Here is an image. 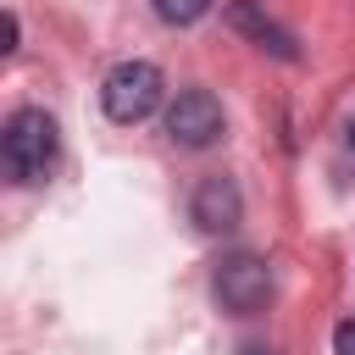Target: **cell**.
I'll return each instance as SVG.
<instances>
[{
	"instance_id": "4",
	"label": "cell",
	"mask_w": 355,
	"mask_h": 355,
	"mask_svg": "<svg viewBox=\"0 0 355 355\" xmlns=\"http://www.w3.org/2000/svg\"><path fill=\"white\" fill-rule=\"evenodd\" d=\"M166 133L183 150H205L222 139V100L211 89H178V100L166 105Z\"/></svg>"
},
{
	"instance_id": "3",
	"label": "cell",
	"mask_w": 355,
	"mask_h": 355,
	"mask_svg": "<svg viewBox=\"0 0 355 355\" xmlns=\"http://www.w3.org/2000/svg\"><path fill=\"white\" fill-rule=\"evenodd\" d=\"M211 288H216V305H222V311L255 316V311H266V300H272V266H266L261 255L239 250V255H227V261L216 266Z\"/></svg>"
},
{
	"instance_id": "7",
	"label": "cell",
	"mask_w": 355,
	"mask_h": 355,
	"mask_svg": "<svg viewBox=\"0 0 355 355\" xmlns=\"http://www.w3.org/2000/svg\"><path fill=\"white\" fill-rule=\"evenodd\" d=\"M150 6H155V17L172 22V28H189V22H200V17L211 11V0H150Z\"/></svg>"
},
{
	"instance_id": "1",
	"label": "cell",
	"mask_w": 355,
	"mask_h": 355,
	"mask_svg": "<svg viewBox=\"0 0 355 355\" xmlns=\"http://www.w3.org/2000/svg\"><path fill=\"white\" fill-rule=\"evenodd\" d=\"M55 122L44 111H17L0 133V161H6V178L11 183H44V172L55 166Z\"/></svg>"
},
{
	"instance_id": "5",
	"label": "cell",
	"mask_w": 355,
	"mask_h": 355,
	"mask_svg": "<svg viewBox=\"0 0 355 355\" xmlns=\"http://www.w3.org/2000/svg\"><path fill=\"white\" fill-rule=\"evenodd\" d=\"M189 211H194L200 233H233V227L244 222V200H239V183H233V178H205V183L194 189Z\"/></svg>"
},
{
	"instance_id": "8",
	"label": "cell",
	"mask_w": 355,
	"mask_h": 355,
	"mask_svg": "<svg viewBox=\"0 0 355 355\" xmlns=\"http://www.w3.org/2000/svg\"><path fill=\"white\" fill-rule=\"evenodd\" d=\"M333 349H338V355H355V316L333 327Z\"/></svg>"
},
{
	"instance_id": "2",
	"label": "cell",
	"mask_w": 355,
	"mask_h": 355,
	"mask_svg": "<svg viewBox=\"0 0 355 355\" xmlns=\"http://www.w3.org/2000/svg\"><path fill=\"white\" fill-rule=\"evenodd\" d=\"M161 89H166L161 83V67H150V61H116L105 72V83H100V105H105L111 122L133 128V122H144L161 105Z\"/></svg>"
},
{
	"instance_id": "10",
	"label": "cell",
	"mask_w": 355,
	"mask_h": 355,
	"mask_svg": "<svg viewBox=\"0 0 355 355\" xmlns=\"http://www.w3.org/2000/svg\"><path fill=\"white\" fill-rule=\"evenodd\" d=\"M349 150H355V122H349Z\"/></svg>"
},
{
	"instance_id": "6",
	"label": "cell",
	"mask_w": 355,
	"mask_h": 355,
	"mask_svg": "<svg viewBox=\"0 0 355 355\" xmlns=\"http://www.w3.org/2000/svg\"><path fill=\"white\" fill-rule=\"evenodd\" d=\"M227 22H233L239 33H250L261 50L283 55V61H294V55H300V50H294V39H288V28H277V22H272L255 0H233V6H227Z\"/></svg>"
},
{
	"instance_id": "9",
	"label": "cell",
	"mask_w": 355,
	"mask_h": 355,
	"mask_svg": "<svg viewBox=\"0 0 355 355\" xmlns=\"http://www.w3.org/2000/svg\"><path fill=\"white\" fill-rule=\"evenodd\" d=\"M239 355H272V349H261V344H244V349H239Z\"/></svg>"
}]
</instances>
